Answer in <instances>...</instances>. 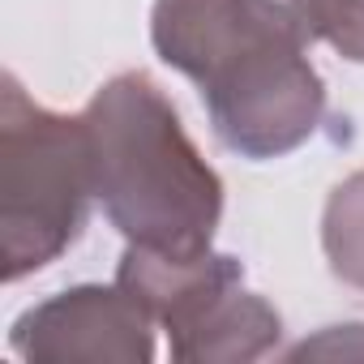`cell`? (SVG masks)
<instances>
[{
	"mask_svg": "<svg viewBox=\"0 0 364 364\" xmlns=\"http://www.w3.org/2000/svg\"><path fill=\"white\" fill-rule=\"evenodd\" d=\"M154 52L180 69L240 159H283L326 116V82L287 0H154Z\"/></svg>",
	"mask_w": 364,
	"mask_h": 364,
	"instance_id": "obj_1",
	"label": "cell"
},
{
	"mask_svg": "<svg viewBox=\"0 0 364 364\" xmlns=\"http://www.w3.org/2000/svg\"><path fill=\"white\" fill-rule=\"evenodd\" d=\"M95 198L112 228L154 253H206L223 219V180L202 159L180 112L141 69L107 77L86 112Z\"/></svg>",
	"mask_w": 364,
	"mask_h": 364,
	"instance_id": "obj_2",
	"label": "cell"
},
{
	"mask_svg": "<svg viewBox=\"0 0 364 364\" xmlns=\"http://www.w3.org/2000/svg\"><path fill=\"white\" fill-rule=\"evenodd\" d=\"M95 198L82 116L35 103L14 73L0 77V266L18 283L52 266L86 228Z\"/></svg>",
	"mask_w": 364,
	"mask_h": 364,
	"instance_id": "obj_3",
	"label": "cell"
},
{
	"mask_svg": "<svg viewBox=\"0 0 364 364\" xmlns=\"http://www.w3.org/2000/svg\"><path fill=\"white\" fill-rule=\"evenodd\" d=\"M14 355L39 364L90 360V364H150L154 317L120 283L69 287L14 321Z\"/></svg>",
	"mask_w": 364,
	"mask_h": 364,
	"instance_id": "obj_4",
	"label": "cell"
},
{
	"mask_svg": "<svg viewBox=\"0 0 364 364\" xmlns=\"http://www.w3.org/2000/svg\"><path fill=\"white\" fill-rule=\"evenodd\" d=\"M321 249L334 279L364 291V167L330 189L321 210Z\"/></svg>",
	"mask_w": 364,
	"mask_h": 364,
	"instance_id": "obj_5",
	"label": "cell"
},
{
	"mask_svg": "<svg viewBox=\"0 0 364 364\" xmlns=\"http://www.w3.org/2000/svg\"><path fill=\"white\" fill-rule=\"evenodd\" d=\"M309 39L330 43L343 60L364 65V0H287Z\"/></svg>",
	"mask_w": 364,
	"mask_h": 364,
	"instance_id": "obj_6",
	"label": "cell"
}]
</instances>
